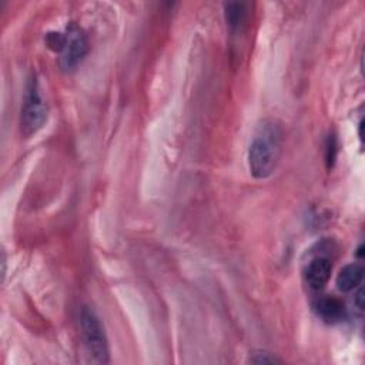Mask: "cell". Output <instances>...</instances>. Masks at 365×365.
<instances>
[{"mask_svg":"<svg viewBox=\"0 0 365 365\" xmlns=\"http://www.w3.org/2000/svg\"><path fill=\"white\" fill-rule=\"evenodd\" d=\"M283 147V129L276 120H264L249 148V169L254 178H268L277 169Z\"/></svg>","mask_w":365,"mask_h":365,"instance_id":"cell-1","label":"cell"},{"mask_svg":"<svg viewBox=\"0 0 365 365\" xmlns=\"http://www.w3.org/2000/svg\"><path fill=\"white\" fill-rule=\"evenodd\" d=\"M80 329L88 361L95 364H107L110 361L109 341L106 337L104 327L102 325L100 318L95 314L93 310L87 307L81 309Z\"/></svg>","mask_w":365,"mask_h":365,"instance_id":"cell-2","label":"cell"},{"mask_svg":"<svg viewBox=\"0 0 365 365\" xmlns=\"http://www.w3.org/2000/svg\"><path fill=\"white\" fill-rule=\"evenodd\" d=\"M47 107L40 96L39 84L32 79L27 84L20 114V132L24 137L36 134L46 123Z\"/></svg>","mask_w":365,"mask_h":365,"instance_id":"cell-3","label":"cell"},{"mask_svg":"<svg viewBox=\"0 0 365 365\" xmlns=\"http://www.w3.org/2000/svg\"><path fill=\"white\" fill-rule=\"evenodd\" d=\"M65 36L66 42L62 57H60V63H62V68L65 70H75L86 57L88 52V43L83 30L76 24L68 27Z\"/></svg>","mask_w":365,"mask_h":365,"instance_id":"cell-4","label":"cell"},{"mask_svg":"<svg viewBox=\"0 0 365 365\" xmlns=\"http://www.w3.org/2000/svg\"><path fill=\"white\" fill-rule=\"evenodd\" d=\"M332 265L327 257H316L306 270V281L314 291L323 290L331 277Z\"/></svg>","mask_w":365,"mask_h":365,"instance_id":"cell-5","label":"cell"},{"mask_svg":"<svg viewBox=\"0 0 365 365\" xmlns=\"http://www.w3.org/2000/svg\"><path fill=\"white\" fill-rule=\"evenodd\" d=\"M318 317H321L327 323H337L343 320L345 314L344 304L334 297H323L317 300L314 306Z\"/></svg>","mask_w":365,"mask_h":365,"instance_id":"cell-6","label":"cell"},{"mask_svg":"<svg viewBox=\"0 0 365 365\" xmlns=\"http://www.w3.org/2000/svg\"><path fill=\"white\" fill-rule=\"evenodd\" d=\"M364 279V267L361 264H348L341 268L337 276V287L343 293H350L357 288Z\"/></svg>","mask_w":365,"mask_h":365,"instance_id":"cell-7","label":"cell"},{"mask_svg":"<svg viewBox=\"0 0 365 365\" xmlns=\"http://www.w3.org/2000/svg\"><path fill=\"white\" fill-rule=\"evenodd\" d=\"M224 15L227 24L237 30L244 24L247 19V5L246 3H226L224 5Z\"/></svg>","mask_w":365,"mask_h":365,"instance_id":"cell-8","label":"cell"},{"mask_svg":"<svg viewBox=\"0 0 365 365\" xmlns=\"http://www.w3.org/2000/svg\"><path fill=\"white\" fill-rule=\"evenodd\" d=\"M250 361L253 364H277V362H281L280 358H277L274 354H270V352H257L254 354Z\"/></svg>","mask_w":365,"mask_h":365,"instance_id":"cell-9","label":"cell"},{"mask_svg":"<svg viewBox=\"0 0 365 365\" xmlns=\"http://www.w3.org/2000/svg\"><path fill=\"white\" fill-rule=\"evenodd\" d=\"M336 155H337V140L334 136H329L328 139V144H327V163L328 167L332 166L334 160H336Z\"/></svg>","mask_w":365,"mask_h":365,"instance_id":"cell-10","label":"cell"},{"mask_svg":"<svg viewBox=\"0 0 365 365\" xmlns=\"http://www.w3.org/2000/svg\"><path fill=\"white\" fill-rule=\"evenodd\" d=\"M354 306H355L358 313H362V310H364V291H362V288H359L358 293L354 297Z\"/></svg>","mask_w":365,"mask_h":365,"instance_id":"cell-11","label":"cell"}]
</instances>
